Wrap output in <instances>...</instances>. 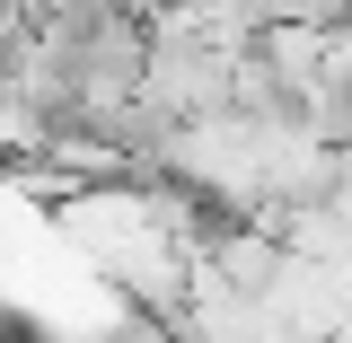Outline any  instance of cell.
Wrapping results in <instances>:
<instances>
[{"mask_svg": "<svg viewBox=\"0 0 352 343\" xmlns=\"http://www.w3.org/2000/svg\"><path fill=\"white\" fill-rule=\"evenodd\" d=\"M335 159L352 168V88H344V106H335Z\"/></svg>", "mask_w": 352, "mask_h": 343, "instance_id": "cell-1", "label": "cell"}]
</instances>
